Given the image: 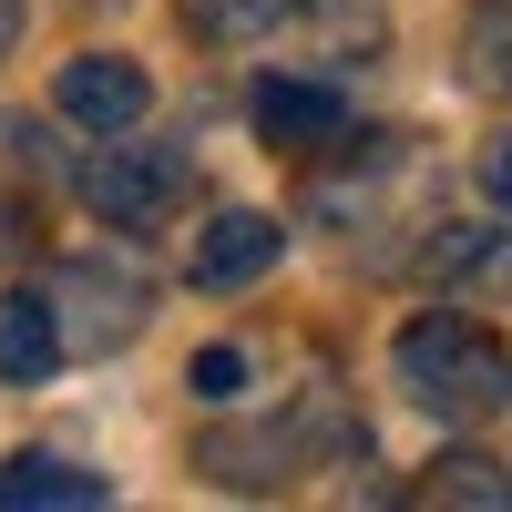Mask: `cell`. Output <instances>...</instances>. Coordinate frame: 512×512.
<instances>
[{
	"label": "cell",
	"mask_w": 512,
	"mask_h": 512,
	"mask_svg": "<svg viewBox=\"0 0 512 512\" xmlns=\"http://www.w3.org/2000/svg\"><path fill=\"white\" fill-rule=\"evenodd\" d=\"M0 256H31V216H21L11 195H0Z\"/></svg>",
	"instance_id": "cell-14"
},
{
	"label": "cell",
	"mask_w": 512,
	"mask_h": 512,
	"mask_svg": "<svg viewBox=\"0 0 512 512\" xmlns=\"http://www.w3.org/2000/svg\"><path fill=\"white\" fill-rule=\"evenodd\" d=\"M52 359H72L62 349V308H52V287H11L0 297V379H52Z\"/></svg>",
	"instance_id": "cell-7"
},
{
	"label": "cell",
	"mask_w": 512,
	"mask_h": 512,
	"mask_svg": "<svg viewBox=\"0 0 512 512\" xmlns=\"http://www.w3.org/2000/svg\"><path fill=\"white\" fill-rule=\"evenodd\" d=\"M21 52V0H0V62Z\"/></svg>",
	"instance_id": "cell-15"
},
{
	"label": "cell",
	"mask_w": 512,
	"mask_h": 512,
	"mask_svg": "<svg viewBox=\"0 0 512 512\" xmlns=\"http://www.w3.org/2000/svg\"><path fill=\"white\" fill-rule=\"evenodd\" d=\"M256 134H267L277 154H338V144H349V93H338V82L267 72V82H256Z\"/></svg>",
	"instance_id": "cell-5"
},
{
	"label": "cell",
	"mask_w": 512,
	"mask_h": 512,
	"mask_svg": "<svg viewBox=\"0 0 512 512\" xmlns=\"http://www.w3.org/2000/svg\"><path fill=\"white\" fill-rule=\"evenodd\" d=\"M41 502H72V512H93V502H113V482H103V472H82V461L21 451L11 472H0V512H41Z\"/></svg>",
	"instance_id": "cell-9"
},
{
	"label": "cell",
	"mask_w": 512,
	"mask_h": 512,
	"mask_svg": "<svg viewBox=\"0 0 512 512\" xmlns=\"http://www.w3.org/2000/svg\"><path fill=\"white\" fill-rule=\"evenodd\" d=\"M410 502H431V512H512V461H492V451H441L431 472L410 482Z\"/></svg>",
	"instance_id": "cell-8"
},
{
	"label": "cell",
	"mask_w": 512,
	"mask_h": 512,
	"mask_svg": "<svg viewBox=\"0 0 512 512\" xmlns=\"http://www.w3.org/2000/svg\"><path fill=\"white\" fill-rule=\"evenodd\" d=\"M297 0H185V31L216 41V52H246V41H267Z\"/></svg>",
	"instance_id": "cell-11"
},
{
	"label": "cell",
	"mask_w": 512,
	"mask_h": 512,
	"mask_svg": "<svg viewBox=\"0 0 512 512\" xmlns=\"http://www.w3.org/2000/svg\"><path fill=\"white\" fill-rule=\"evenodd\" d=\"M236 379H246V349H205L195 359V390L205 400H236Z\"/></svg>",
	"instance_id": "cell-12"
},
{
	"label": "cell",
	"mask_w": 512,
	"mask_h": 512,
	"mask_svg": "<svg viewBox=\"0 0 512 512\" xmlns=\"http://www.w3.org/2000/svg\"><path fill=\"white\" fill-rule=\"evenodd\" d=\"M52 308H62V349H123L144 328V277L72 256V267H52Z\"/></svg>",
	"instance_id": "cell-3"
},
{
	"label": "cell",
	"mask_w": 512,
	"mask_h": 512,
	"mask_svg": "<svg viewBox=\"0 0 512 512\" xmlns=\"http://www.w3.org/2000/svg\"><path fill=\"white\" fill-rule=\"evenodd\" d=\"M461 82L512 103V0H482V11L461 21Z\"/></svg>",
	"instance_id": "cell-10"
},
{
	"label": "cell",
	"mask_w": 512,
	"mask_h": 512,
	"mask_svg": "<svg viewBox=\"0 0 512 512\" xmlns=\"http://www.w3.org/2000/svg\"><path fill=\"white\" fill-rule=\"evenodd\" d=\"M52 113L82 123V134H134V123L154 113V82H144V62H123V52H82L52 82Z\"/></svg>",
	"instance_id": "cell-4"
},
{
	"label": "cell",
	"mask_w": 512,
	"mask_h": 512,
	"mask_svg": "<svg viewBox=\"0 0 512 512\" xmlns=\"http://www.w3.org/2000/svg\"><path fill=\"white\" fill-rule=\"evenodd\" d=\"M195 195V164L175 144H134V134H103V154L82 164V205L103 226H164L175 205Z\"/></svg>",
	"instance_id": "cell-2"
},
{
	"label": "cell",
	"mask_w": 512,
	"mask_h": 512,
	"mask_svg": "<svg viewBox=\"0 0 512 512\" xmlns=\"http://www.w3.org/2000/svg\"><path fill=\"white\" fill-rule=\"evenodd\" d=\"M482 185H492V205H502V216H512V134L482 154Z\"/></svg>",
	"instance_id": "cell-13"
},
{
	"label": "cell",
	"mask_w": 512,
	"mask_h": 512,
	"mask_svg": "<svg viewBox=\"0 0 512 512\" xmlns=\"http://www.w3.org/2000/svg\"><path fill=\"white\" fill-rule=\"evenodd\" d=\"M277 256H287V226H277V216H256V205H226V216L195 236L185 277H195L205 297H226V287H256V277L277 267Z\"/></svg>",
	"instance_id": "cell-6"
},
{
	"label": "cell",
	"mask_w": 512,
	"mask_h": 512,
	"mask_svg": "<svg viewBox=\"0 0 512 512\" xmlns=\"http://www.w3.org/2000/svg\"><path fill=\"white\" fill-rule=\"evenodd\" d=\"M390 369H400L410 410L451 420V431H472V420H502V410H512V349H502L482 318H461V308L410 318L400 349H390Z\"/></svg>",
	"instance_id": "cell-1"
}]
</instances>
